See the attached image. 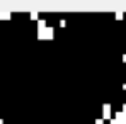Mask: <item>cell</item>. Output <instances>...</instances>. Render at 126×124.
Segmentation results:
<instances>
[{"label":"cell","mask_w":126,"mask_h":124,"mask_svg":"<svg viewBox=\"0 0 126 124\" xmlns=\"http://www.w3.org/2000/svg\"><path fill=\"white\" fill-rule=\"evenodd\" d=\"M0 19H10V12H0Z\"/></svg>","instance_id":"5b68a950"},{"label":"cell","mask_w":126,"mask_h":124,"mask_svg":"<svg viewBox=\"0 0 126 124\" xmlns=\"http://www.w3.org/2000/svg\"><path fill=\"white\" fill-rule=\"evenodd\" d=\"M116 19H123V12H116Z\"/></svg>","instance_id":"52a82bcc"},{"label":"cell","mask_w":126,"mask_h":124,"mask_svg":"<svg viewBox=\"0 0 126 124\" xmlns=\"http://www.w3.org/2000/svg\"><path fill=\"white\" fill-rule=\"evenodd\" d=\"M95 124H104V121H102V119H97V121H95Z\"/></svg>","instance_id":"ba28073f"},{"label":"cell","mask_w":126,"mask_h":124,"mask_svg":"<svg viewBox=\"0 0 126 124\" xmlns=\"http://www.w3.org/2000/svg\"><path fill=\"white\" fill-rule=\"evenodd\" d=\"M102 114H104V119L106 121H111V105L106 104L104 109H102Z\"/></svg>","instance_id":"7a4b0ae2"},{"label":"cell","mask_w":126,"mask_h":124,"mask_svg":"<svg viewBox=\"0 0 126 124\" xmlns=\"http://www.w3.org/2000/svg\"><path fill=\"white\" fill-rule=\"evenodd\" d=\"M109 124H119V123H118V121H114V119H111V121H109Z\"/></svg>","instance_id":"9c48e42d"},{"label":"cell","mask_w":126,"mask_h":124,"mask_svg":"<svg viewBox=\"0 0 126 124\" xmlns=\"http://www.w3.org/2000/svg\"><path fill=\"white\" fill-rule=\"evenodd\" d=\"M31 19H38V12H31Z\"/></svg>","instance_id":"8992f818"},{"label":"cell","mask_w":126,"mask_h":124,"mask_svg":"<svg viewBox=\"0 0 126 124\" xmlns=\"http://www.w3.org/2000/svg\"><path fill=\"white\" fill-rule=\"evenodd\" d=\"M121 112H123V114H125V116H126V104H125V105H123V110H121Z\"/></svg>","instance_id":"30bf717a"},{"label":"cell","mask_w":126,"mask_h":124,"mask_svg":"<svg viewBox=\"0 0 126 124\" xmlns=\"http://www.w3.org/2000/svg\"><path fill=\"white\" fill-rule=\"evenodd\" d=\"M123 61H126V55H125V56H123Z\"/></svg>","instance_id":"8fae6325"},{"label":"cell","mask_w":126,"mask_h":124,"mask_svg":"<svg viewBox=\"0 0 126 124\" xmlns=\"http://www.w3.org/2000/svg\"><path fill=\"white\" fill-rule=\"evenodd\" d=\"M44 39H53V29H51V27H46V32H44Z\"/></svg>","instance_id":"277c9868"},{"label":"cell","mask_w":126,"mask_h":124,"mask_svg":"<svg viewBox=\"0 0 126 124\" xmlns=\"http://www.w3.org/2000/svg\"><path fill=\"white\" fill-rule=\"evenodd\" d=\"M114 121H118L119 124H126V116L123 112H116V116H114Z\"/></svg>","instance_id":"3957f363"},{"label":"cell","mask_w":126,"mask_h":124,"mask_svg":"<svg viewBox=\"0 0 126 124\" xmlns=\"http://www.w3.org/2000/svg\"><path fill=\"white\" fill-rule=\"evenodd\" d=\"M44 32H46V22L39 21L38 22V39H44Z\"/></svg>","instance_id":"6da1fadb"}]
</instances>
